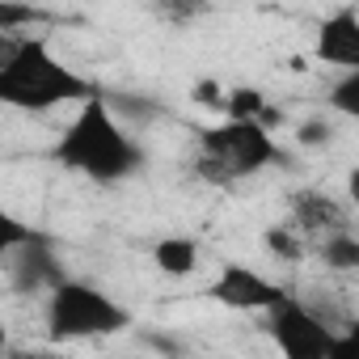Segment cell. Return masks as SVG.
I'll list each match as a JSON object with an SVG mask.
<instances>
[{"instance_id":"cell-3","label":"cell","mask_w":359,"mask_h":359,"mask_svg":"<svg viewBox=\"0 0 359 359\" xmlns=\"http://www.w3.org/2000/svg\"><path fill=\"white\" fill-rule=\"evenodd\" d=\"M195 140H199L195 177L208 187H224V191L287 161L275 131L262 127V123H250V118H224V123L199 127Z\"/></svg>"},{"instance_id":"cell-9","label":"cell","mask_w":359,"mask_h":359,"mask_svg":"<svg viewBox=\"0 0 359 359\" xmlns=\"http://www.w3.org/2000/svg\"><path fill=\"white\" fill-rule=\"evenodd\" d=\"M313 55H317L321 64L338 68V72L359 68V9H355V5L334 9V13L317 26Z\"/></svg>"},{"instance_id":"cell-7","label":"cell","mask_w":359,"mask_h":359,"mask_svg":"<svg viewBox=\"0 0 359 359\" xmlns=\"http://www.w3.org/2000/svg\"><path fill=\"white\" fill-rule=\"evenodd\" d=\"M287 224L313 245L317 237L325 233H338V229H351L355 216H351V203L338 199L334 191H321V187H300L287 195Z\"/></svg>"},{"instance_id":"cell-16","label":"cell","mask_w":359,"mask_h":359,"mask_svg":"<svg viewBox=\"0 0 359 359\" xmlns=\"http://www.w3.org/2000/svg\"><path fill=\"white\" fill-rule=\"evenodd\" d=\"M51 13L30 5V0H0V34H22L34 22H47Z\"/></svg>"},{"instance_id":"cell-10","label":"cell","mask_w":359,"mask_h":359,"mask_svg":"<svg viewBox=\"0 0 359 359\" xmlns=\"http://www.w3.org/2000/svg\"><path fill=\"white\" fill-rule=\"evenodd\" d=\"M203 262V245L187 233H169L152 245V266L165 275V279H191Z\"/></svg>"},{"instance_id":"cell-19","label":"cell","mask_w":359,"mask_h":359,"mask_svg":"<svg viewBox=\"0 0 359 359\" xmlns=\"http://www.w3.org/2000/svg\"><path fill=\"white\" fill-rule=\"evenodd\" d=\"M195 97H199L203 106H212V110H220V102H224V85H216V81H203Z\"/></svg>"},{"instance_id":"cell-14","label":"cell","mask_w":359,"mask_h":359,"mask_svg":"<svg viewBox=\"0 0 359 359\" xmlns=\"http://www.w3.org/2000/svg\"><path fill=\"white\" fill-rule=\"evenodd\" d=\"M262 245H266V254L279 258V262H304V258H309V241H304L287 220L271 224V229L262 233Z\"/></svg>"},{"instance_id":"cell-12","label":"cell","mask_w":359,"mask_h":359,"mask_svg":"<svg viewBox=\"0 0 359 359\" xmlns=\"http://www.w3.org/2000/svg\"><path fill=\"white\" fill-rule=\"evenodd\" d=\"M309 250H317V258L325 262V271H338V275L359 271V237H355V224H351V229H338V233L317 237Z\"/></svg>"},{"instance_id":"cell-18","label":"cell","mask_w":359,"mask_h":359,"mask_svg":"<svg viewBox=\"0 0 359 359\" xmlns=\"http://www.w3.org/2000/svg\"><path fill=\"white\" fill-rule=\"evenodd\" d=\"M334 135H338V123H330L325 114L296 123V144H304V148H325V144H334Z\"/></svg>"},{"instance_id":"cell-1","label":"cell","mask_w":359,"mask_h":359,"mask_svg":"<svg viewBox=\"0 0 359 359\" xmlns=\"http://www.w3.org/2000/svg\"><path fill=\"white\" fill-rule=\"evenodd\" d=\"M51 161L97 187H118V182H131L148 156H144V144L131 135V127L114 114L110 97L89 93L76 102V114L55 135Z\"/></svg>"},{"instance_id":"cell-5","label":"cell","mask_w":359,"mask_h":359,"mask_svg":"<svg viewBox=\"0 0 359 359\" xmlns=\"http://www.w3.org/2000/svg\"><path fill=\"white\" fill-rule=\"evenodd\" d=\"M262 317H266L271 342L287 359H342L351 351V330L330 325L321 317V309H313L296 292H283Z\"/></svg>"},{"instance_id":"cell-13","label":"cell","mask_w":359,"mask_h":359,"mask_svg":"<svg viewBox=\"0 0 359 359\" xmlns=\"http://www.w3.org/2000/svg\"><path fill=\"white\" fill-rule=\"evenodd\" d=\"M148 9L165 26H199L216 9V0H148Z\"/></svg>"},{"instance_id":"cell-4","label":"cell","mask_w":359,"mask_h":359,"mask_svg":"<svg viewBox=\"0 0 359 359\" xmlns=\"http://www.w3.org/2000/svg\"><path fill=\"white\" fill-rule=\"evenodd\" d=\"M47 334L55 342H89V338H110L123 334L131 325V309L118 304L110 292H102L89 279H72L64 275L51 292H47V309H43Z\"/></svg>"},{"instance_id":"cell-15","label":"cell","mask_w":359,"mask_h":359,"mask_svg":"<svg viewBox=\"0 0 359 359\" xmlns=\"http://www.w3.org/2000/svg\"><path fill=\"white\" fill-rule=\"evenodd\" d=\"M325 110L338 114V118H359V68H346V72L330 85Z\"/></svg>"},{"instance_id":"cell-2","label":"cell","mask_w":359,"mask_h":359,"mask_svg":"<svg viewBox=\"0 0 359 359\" xmlns=\"http://www.w3.org/2000/svg\"><path fill=\"white\" fill-rule=\"evenodd\" d=\"M89 93H93V81L68 68L43 34H22L18 47L0 60V106H9V110L51 114Z\"/></svg>"},{"instance_id":"cell-20","label":"cell","mask_w":359,"mask_h":359,"mask_svg":"<svg viewBox=\"0 0 359 359\" xmlns=\"http://www.w3.org/2000/svg\"><path fill=\"white\" fill-rule=\"evenodd\" d=\"M0 351H5V325H0Z\"/></svg>"},{"instance_id":"cell-17","label":"cell","mask_w":359,"mask_h":359,"mask_svg":"<svg viewBox=\"0 0 359 359\" xmlns=\"http://www.w3.org/2000/svg\"><path fill=\"white\" fill-rule=\"evenodd\" d=\"M30 237H34V229H30V224H22L5 203H0V258H9V254H13L18 245H26Z\"/></svg>"},{"instance_id":"cell-8","label":"cell","mask_w":359,"mask_h":359,"mask_svg":"<svg viewBox=\"0 0 359 359\" xmlns=\"http://www.w3.org/2000/svg\"><path fill=\"white\" fill-rule=\"evenodd\" d=\"M9 271H13V287L26 292V296L51 292V287L68 275L64 262H60V254H55V245H51L43 233H34L26 245H18V250L9 254Z\"/></svg>"},{"instance_id":"cell-6","label":"cell","mask_w":359,"mask_h":359,"mask_svg":"<svg viewBox=\"0 0 359 359\" xmlns=\"http://www.w3.org/2000/svg\"><path fill=\"white\" fill-rule=\"evenodd\" d=\"M283 292L287 287L279 279H271L266 271H258L250 262H224L203 296L224 304V309H233V313H266Z\"/></svg>"},{"instance_id":"cell-11","label":"cell","mask_w":359,"mask_h":359,"mask_svg":"<svg viewBox=\"0 0 359 359\" xmlns=\"http://www.w3.org/2000/svg\"><path fill=\"white\" fill-rule=\"evenodd\" d=\"M220 114H224V118H250V123H262V127H271V131L283 123V110H279V106H275L262 89H250V85L224 89Z\"/></svg>"}]
</instances>
